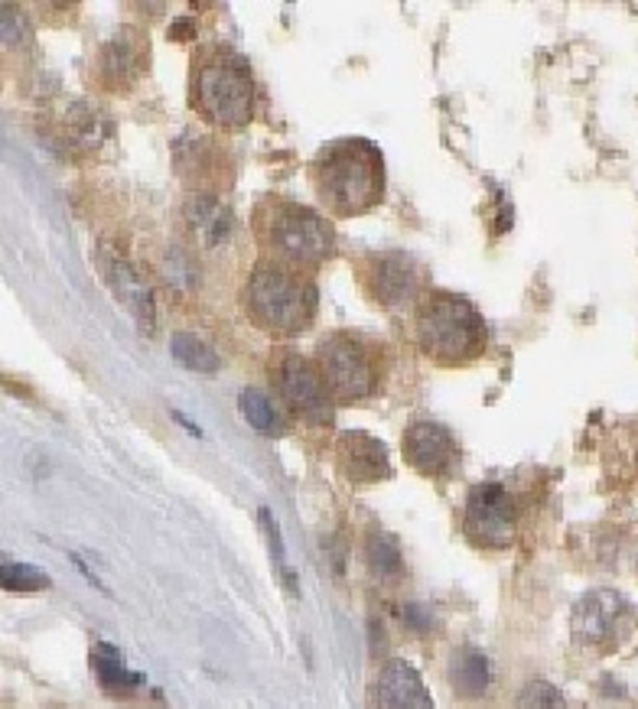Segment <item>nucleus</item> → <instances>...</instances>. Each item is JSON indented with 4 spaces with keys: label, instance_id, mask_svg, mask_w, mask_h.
Returning a JSON list of instances; mask_svg holds the SVG:
<instances>
[{
    "label": "nucleus",
    "instance_id": "obj_1",
    "mask_svg": "<svg viewBox=\"0 0 638 709\" xmlns=\"http://www.w3.org/2000/svg\"><path fill=\"white\" fill-rule=\"evenodd\" d=\"M310 183L329 215H365L384 199V157L365 137L332 140L314 157Z\"/></svg>",
    "mask_w": 638,
    "mask_h": 709
},
{
    "label": "nucleus",
    "instance_id": "obj_2",
    "mask_svg": "<svg viewBox=\"0 0 638 709\" xmlns=\"http://www.w3.org/2000/svg\"><path fill=\"white\" fill-rule=\"evenodd\" d=\"M189 104L219 130H242L255 114V78L248 59L229 46H203L189 69Z\"/></svg>",
    "mask_w": 638,
    "mask_h": 709
},
{
    "label": "nucleus",
    "instance_id": "obj_3",
    "mask_svg": "<svg viewBox=\"0 0 638 709\" xmlns=\"http://www.w3.org/2000/svg\"><path fill=\"white\" fill-rule=\"evenodd\" d=\"M255 238L265 251V261L287 264L294 271H317L335 254L332 225L307 206L291 199H261L255 209Z\"/></svg>",
    "mask_w": 638,
    "mask_h": 709
},
{
    "label": "nucleus",
    "instance_id": "obj_4",
    "mask_svg": "<svg viewBox=\"0 0 638 709\" xmlns=\"http://www.w3.org/2000/svg\"><path fill=\"white\" fill-rule=\"evenodd\" d=\"M245 310L271 336H297L317 316L319 294L310 274L278 261H261L245 281Z\"/></svg>",
    "mask_w": 638,
    "mask_h": 709
},
{
    "label": "nucleus",
    "instance_id": "obj_5",
    "mask_svg": "<svg viewBox=\"0 0 638 709\" xmlns=\"http://www.w3.org/2000/svg\"><path fill=\"white\" fill-rule=\"evenodd\" d=\"M417 343L440 364H469L486 352L482 313L446 290H427L417 303Z\"/></svg>",
    "mask_w": 638,
    "mask_h": 709
},
{
    "label": "nucleus",
    "instance_id": "obj_6",
    "mask_svg": "<svg viewBox=\"0 0 638 709\" xmlns=\"http://www.w3.org/2000/svg\"><path fill=\"white\" fill-rule=\"evenodd\" d=\"M319 374L329 384L332 397L361 400L378 390L381 364L378 349L355 333H329L319 339Z\"/></svg>",
    "mask_w": 638,
    "mask_h": 709
},
{
    "label": "nucleus",
    "instance_id": "obj_7",
    "mask_svg": "<svg viewBox=\"0 0 638 709\" xmlns=\"http://www.w3.org/2000/svg\"><path fill=\"white\" fill-rule=\"evenodd\" d=\"M358 284L378 307H407L424 294V271L407 254L381 251L361 258Z\"/></svg>",
    "mask_w": 638,
    "mask_h": 709
},
{
    "label": "nucleus",
    "instance_id": "obj_8",
    "mask_svg": "<svg viewBox=\"0 0 638 709\" xmlns=\"http://www.w3.org/2000/svg\"><path fill=\"white\" fill-rule=\"evenodd\" d=\"M278 390L300 420H307L314 426L332 423V413H335L332 410V390L322 381L319 368H314L307 358H300V354H284L281 358V364H278Z\"/></svg>",
    "mask_w": 638,
    "mask_h": 709
},
{
    "label": "nucleus",
    "instance_id": "obj_9",
    "mask_svg": "<svg viewBox=\"0 0 638 709\" xmlns=\"http://www.w3.org/2000/svg\"><path fill=\"white\" fill-rule=\"evenodd\" d=\"M466 534L479 547H508L515 537V505L499 482L476 485L466 498Z\"/></svg>",
    "mask_w": 638,
    "mask_h": 709
},
{
    "label": "nucleus",
    "instance_id": "obj_10",
    "mask_svg": "<svg viewBox=\"0 0 638 709\" xmlns=\"http://www.w3.org/2000/svg\"><path fill=\"white\" fill-rule=\"evenodd\" d=\"M629 622V602L613 589H593L574 606V638L587 648H606Z\"/></svg>",
    "mask_w": 638,
    "mask_h": 709
},
{
    "label": "nucleus",
    "instance_id": "obj_11",
    "mask_svg": "<svg viewBox=\"0 0 638 709\" xmlns=\"http://www.w3.org/2000/svg\"><path fill=\"white\" fill-rule=\"evenodd\" d=\"M95 264L105 277V284L111 287L114 300H121L134 320L140 323V329L147 326V333H154V323H157V307H154V290L150 284L144 281V274L118 251H111L108 245H101L95 251Z\"/></svg>",
    "mask_w": 638,
    "mask_h": 709
},
{
    "label": "nucleus",
    "instance_id": "obj_12",
    "mask_svg": "<svg viewBox=\"0 0 638 709\" xmlns=\"http://www.w3.org/2000/svg\"><path fill=\"white\" fill-rule=\"evenodd\" d=\"M183 225L196 251L219 254L235 241V215L212 192H193L183 206Z\"/></svg>",
    "mask_w": 638,
    "mask_h": 709
},
{
    "label": "nucleus",
    "instance_id": "obj_13",
    "mask_svg": "<svg viewBox=\"0 0 638 709\" xmlns=\"http://www.w3.org/2000/svg\"><path fill=\"white\" fill-rule=\"evenodd\" d=\"M147 72V36L134 29H121L98 52L95 75L105 88H131Z\"/></svg>",
    "mask_w": 638,
    "mask_h": 709
},
{
    "label": "nucleus",
    "instance_id": "obj_14",
    "mask_svg": "<svg viewBox=\"0 0 638 709\" xmlns=\"http://www.w3.org/2000/svg\"><path fill=\"white\" fill-rule=\"evenodd\" d=\"M404 456L420 475H446L456 462V439L433 420H417L404 433Z\"/></svg>",
    "mask_w": 638,
    "mask_h": 709
},
{
    "label": "nucleus",
    "instance_id": "obj_15",
    "mask_svg": "<svg viewBox=\"0 0 638 709\" xmlns=\"http://www.w3.org/2000/svg\"><path fill=\"white\" fill-rule=\"evenodd\" d=\"M335 465L352 482H381V478L391 475L384 443L368 436V433H358V430L339 433V439H335Z\"/></svg>",
    "mask_w": 638,
    "mask_h": 709
},
{
    "label": "nucleus",
    "instance_id": "obj_16",
    "mask_svg": "<svg viewBox=\"0 0 638 709\" xmlns=\"http://www.w3.org/2000/svg\"><path fill=\"white\" fill-rule=\"evenodd\" d=\"M375 707L378 709H433V700L420 674L407 661H388L375 677Z\"/></svg>",
    "mask_w": 638,
    "mask_h": 709
},
{
    "label": "nucleus",
    "instance_id": "obj_17",
    "mask_svg": "<svg viewBox=\"0 0 638 709\" xmlns=\"http://www.w3.org/2000/svg\"><path fill=\"white\" fill-rule=\"evenodd\" d=\"M450 684L459 697L466 700H479L489 684H492V668L489 658L476 648H459L450 661Z\"/></svg>",
    "mask_w": 638,
    "mask_h": 709
},
{
    "label": "nucleus",
    "instance_id": "obj_18",
    "mask_svg": "<svg viewBox=\"0 0 638 709\" xmlns=\"http://www.w3.org/2000/svg\"><path fill=\"white\" fill-rule=\"evenodd\" d=\"M91 668H95V674H98V684H101L105 691H111V694H127V691H137V687L144 684L134 671L124 668L118 648H111V645H105V642L91 651Z\"/></svg>",
    "mask_w": 638,
    "mask_h": 709
},
{
    "label": "nucleus",
    "instance_id": "obj_19",
    "mask_svg": "<svg viewBox=\"0 0 638 709\" xmlns=\"http://www.w3.org/2000/svg\"><path fill=\"white\" fill-rule=\"evenodd\" d=\"M238 410H242V416L248 420V426L258 430L261 436H281V433H284V416L278 413L274 400H271L265 390H258V387L242 390Z\"/></svg>",
    "mask_w": 638,
    "mask_h": 709
},
{
    "label": "nucleus",
    "instance_id": "obj_20",
    "mask_svg": "<svg viewBox=\"0 0 638 709\" xmlns=\"http://www.w3.org/2000/svg\"><path fill=\"white\" fill-rule=\"evenodd\" d=\"M170 352L189 371H199V374H216L219 371V354H216L212 346H206L196 333H173Z\"/></svg>",
    "mask_w": 638,
    "mask_h": 709
},
{
    "label": "nucleus",
    "instance_id": "obj_21",
    "mask_svg": "<svg viewBox=\"0 0 638 709\" xmlns=\"http://www.w3.org/2000/svg\"><path fill=\"white\" fill-rule=\"evenodd\" d=\"M365 553H368V567H371V573H375V576H384V580H391V576H397V573H401V547H397V540H394V537H388V534L375 531V534L368 537V547H365Z\"/></svg>",
    "mask_w": 638,
    "mask_h": 709
},
{
    "label": "nucleus",
    "instance_id": "obj_22",
    "mask_svg": "<svg viewBox=\"0 0 638 709\" xmlns=\"http://www.w3.org/2000/svg\"><path fill=\"white\" fill-rule=\"evenodd\" d=\"M163 277L176 294H193L196 290V261L183 248H170L163 254Z\"/></svg>",
    "mask_w": 638,
    "mask_h": 709
},
{
    "label": "nucleus",
    "instance_id": "obj_23",
    "mask_svg": "<svg viewBox=\"0 0 638 709\" xmlns=\"http://www.w3.org/2000/svg\"><path fill=\"white\" fill-rule=\"evenodd\" d=\"M0 576H3V589H13V593H36L49 586V576L26 563H3Z\"/></svg>",
    "mask_w": 638,
    "mask_h": 709
},
{
    "label": "nucleus",
    "instance_id": "obj_24",
    "mask_svg": "<svg viewBox=\"0 0 638 709\" xmlns=\"http://www.w3.org/2000/svg\"><path fill=\"white\" fill-rule=\"evenodd\" d=\"M518 709H567L561 691L548 681H531L522 694H518Z\"/></svg>",
    "mask_w": 638,
    "mask_h": 709
},
{
    "label": "nucleus",
    "instance_id": "obj_25",
    "mask_svg": "<svg viewBox=\"0 0 638 709\" xmlns=\"http://www.w3.org/2000/svg\"><path fill=\"white\" fill-rule=\"evenodd\" d=\"M404 622L414 629V632H430V625H433V619H430V612L424 609V606H417V602H410V606H404Z\"/></svg>",
    "mask_w": 638,
    "mask_h": 709
}]
</instances>
